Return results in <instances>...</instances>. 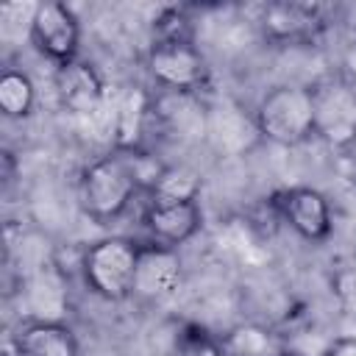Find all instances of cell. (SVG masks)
I'll list each match as a JSON object with an SVG mask.
<instances>
[{"mask_svg":"<svg viewBox=\"0 0 356 356\" xmlns=\"http://www.w3.org/2000/svg\"><path fill=\"white\" fill-rule=\"evenodd\" d=\"M256 125L261 139L295 147L314 136V100L306 83H281L261 95L256 111Z\"/></svg>","mask_w":356,"mask_h":356,"instance_id":"obj_1","label":"cell"},{"mask_svg":"<svg viewBox=\"0 0 356 356\" xmlns=\"http://www.w3.org/2000/svg\"><path fill=\"white\" fill-rule=\"evenodd\" d=\"M139 192V181L122 150L100 156L81 175V206L97 222L117 220Z\"/></svg>","mask_w":356,"mask_h":356,"instance_id":"obj_2","label":"cell"},{"mask_svg":"<svg viewBox=\"0 0 356 356\" xmlns=\"http://www.w3.org/2000/svg\"><path fill=\"white\" fill-rule=\"evenodd\" d=\"M139 245L125 236H106L92 242L83 250L81 273L89 292L103 300L120 303L134 295V273H136Z\"/></svg>","mask_w":356,"mask_h":356,"instance_id":"obj_3","label":"cell"},{"mask_svg":"<svg viewBox=\"0 0 356 356\" xmlns=\"http://www.w3.org/2000/svg\"><path fill=\"white\" fill-rule=\"evenodd\" d=\"M147 72L164 92H200L209 81V64L195 39H153Z\"/></svg>","mask_w":356,"mask_h":356,"instance_id":"obj_4","label":"cell"},{"mask_svg":"<svg viewBox=\"0 0 356 356\" xmlns=\"http://www.w3.org/2000/svg\"><path fill=\"white\" fill-rule=\"evenodd\" d=\"M314 100V136L334 147L356 142V86L328 78L312 86Z\"/></svg>","mask_w":356,"mask_h":356,"instance_id":"obj_5","label":"cell"},{"mask_svg":"<svg viewBox=\"0 0 356 356\" xmlns=\"http://www.w3.org/2000/svg\"><path fill=\"white\" fill-rule=\"evenodd\" d=\"M28 39L50 61L67 64L78 53L81 22H78L75 11L67 3L47 0V3H39L36 6V14H33L31 31H28Z\"/></svg>","mask_w":356,"mask_h":356,"instance_id":"obj_6","label":"cell"},{"mask_svg":"<svg viewBox=\"0 0 356 356\" xmlns=\"http://www.w3.org/2000/svg\"><path fill=\"white\" fill-rule=\"evenodd\" d=\"M325 8L317 3H298V0H281L261 8L259 28L267 42L275 44H298L314 39L325 25Z\"/></svg>","mask_w":356,"mask_h":356,"instance_id":"obj_7","label":"cell"},{"mask_svg":"<svg viewBox=\"0 0 356 356\" xmlns=\"http://www.w3.org/2000/svg\"><path fill=\"white\" fill-rule=\"evenodd\" d=\"M19 286H22V306L28 312V320L64 323V314L70 309V284H67V273L58 267L56 259L25 273Z\"/></svg>","mask_w":356,"mask_h":356,"instance_id":"obj_8","label":"cell"},{"mask_svg":"<svg viewBox=\"0 0 356 356\" xmlns=\"http://www.w3.org/2000/svg\"><path fill=\"white\" fill-rule=\"evenodd\" d=\"M278 214L281 220L306 242H325L334 217L328 197L314 186H289L278 195Z\"/></svg>","mask_w":356,"mask_h":356,"instance_id":"obj_9","label":"cell"},{"mask_svg":"<svg viewBox=\"0 0 356 356\" xmlns=\"http://www.w3.org/2000/svg\"><path fill=\"white\" fill-rule=\"evenodd\" d=\"M261 139L256 117L248 114L236 100H214L206 108V142L222 156H242Z\"/></svg>","mask_w":356,"mask_h":356,"instance_id":"obj_10","label":"cell"},{"mask_svg":"<svg viewBox=\"0 0 356 356\" xmlns=\"http://www.w3.org/2000/svg\"><path fill=\"white\" fill-rule=\"evenodd\" d=\"M206 103L195 92H164L153 95L150 120L161 125L164 136L175 142H206Z\"/></svg>","mask_w":356,"mask_h":356,"instance_id":"obj_11","label":"cell"},{"mask_svg":"<svg viewBox=\"0 0 356 356\" xmlns=\"http://www.w3.org/2000/svg\"><path fill=\"white\" fill-rule=\"evenodd\" d=\"M184 275V264L178 248L167 245H139L136 273H134V295L142 300H161L170 298Z\"/></svg>","mask_w":356,"mask_h":356,"instance_id":"obj_12","label":"cell"},{"mask_svg":"<svg viewBox=\"0 0 356 356\" xmlns=\"http://www.w3.org/2000/svg\"><path fill=\"white\" fill-rule=\"evenodd\" d=\"M53 83H56V97H58L61 108H67L75 117H92L108 95L97 70L78 58L58 64Z\"/></svg>","mask_w":356,"mask_h":356,"instance_id":"obj_13","label":"cell"},{"mask_svg":"<svg viewBox=\"0 0 356 356\" xmlns=\"http://www.w3.org/2000/svg\"><path fill=\"white\" fill-rule=\"evenodd\" d=\"M142 225L147 228L150 239L156 245L181 248L186 245L203 225V209L197 200L192 203H159L150 200V206L142 214Z\"/></svg>","mask_w":356,"mask_h":356,"instance_id":"obj_14","label":"cell"},{"mask_svg":"<svg viewBox=\"0 0 356 356\" xmlns=\"http://www.w3.org/2000/svg\"><path fill=\"white\" fill-rule=\"evenodd\" d=\"M19 356H78V339L67 323L25 320L14 334Z\"/></svg>","mask_w":356,"mask_h":356,"instance_id":"obj_15","label":"cell"},{"mask_svg":"<svg viewBox=\"0 0 356 356\" xmlns=\"http://www.w3.org/2000/svg\"><path fill=\"white\" fill-rule=\"evenodd\" d=\"M222 356H284V339L259 323H239L220 337Z\"/></svg>","mask_w":356,"mask_h":356,"instance_id":"obj_16","label":"cell"},{"mask_svg":"<svg viewBox=\"0 0 356 356\" xmlns=\"http://www.w3.org/2000/svg\"><path fill=\"white\" fill-rule=\"evenodd\" d=\"M203 178L189 164H164L161 175L156 178L150 197L159 203H192L200 197Z\"/></svg>","mask_w":356,"mask_h":356,"instance_id":"obj_17","label":"cell"},{"mask_svg":"<svg viewBox=\"0 0 356 356\" xmlns=\"http://www.w3.org/2000/svg\"><path fill=\"white\" fill-rule=\"evenodd\" d=\"M36 103V86L28 72L22 70H6L0 75V111L11 120H22L33 111Z\"/></svg>","mask_w":356,"mask_h":356,"instance_id":"obj_18","label":"cell"},{"mask_svg":"<svg viewBox=\"0 0 356 356\" xmlns=\"http://www.w3.org/2000/svg\"><path fill=\"white\" fill-rule=\"evenodd\" d=\"M175 356H222L220 337H211L206 328L186 323L175 334Z\"/></svg>","mask_w":356,"mask_h":356,"instance_id":"obj_19","label":"cell"},{"mask_svg":"<svg viewBox=\"0 0 356 356\" xmlns=\"http://www.w3.org/2000/svg\"><path fill=\"white\" fill-rule=\"evenodd\" d=\"M331 292H334V298H337L339 312H342L348 320H356V264L342 267V270L334 273V278H331Z\"/></svg>","mask_w":356,"mask_h":356,"instance_id":"obj_20","label":"cell"},{"mask_svg":"<svg viewBox=\"0 0 356 356\" xmlns=\"http://www.w3.org/2000/svg\"><path fill=\"white\" fill-rule=\"evenodd\" d=\"M339 67L348 83H356V28L350 31V36L342 44V56H339Z\"/></svg>","mask_w":356,"mask_h":356,"instance_id":"obj_21","label":"cell"},{"mask_svg":"<svg viewBox=\"0 0 356 356\" xmlns=\"http://www.w3.org/2000/svg\"><path fill=\"white\" fill-rule=\"evenodd\" d=\"M325 356H356V334L350 337H337L328 348Z\"/></svg>","mask_w":356,"mask_h":356,"instance_id":"obj_22","label":"cell"},{"mask_svg":"<svg viewBox=\"0 0 356 356\" xmlns=\"http://www.w3.org/2000/svg\"><path fill=\"white\" fill-rule=\"evenodd\" d=\"M284 356H298V353H286V350H284Z\"/></svg>","mask_w":356,"mask_h":356,"instance_id":"obj_23","label":"cell"}]
</instances>
